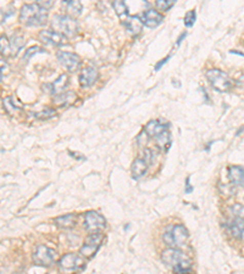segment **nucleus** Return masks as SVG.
<instances>
[{"label":"nucleus","instance_id":"nucleus-1","mask_svg":"<svg viewBox=\"0 0 244 274\" xmlns=\"http://www.w3.org/2000/svg\"><path fill=\"white\" fill-rule=\"evenodd\" d=\"M144 132L149 138L155 141L160 150L168 151L171 146V132H170V124L164 123L160 120L150 121L146 127Z\"/></svg>","mask_w":244,"mask_h":274},{"label":"nucleus","instance_id":"nucleus-2","mask_svg":"<svg viewBox=\"0 0 244 274\" xmlns=\"http://www.w3.org/2000/svg\"><path fill=\"white\" fill-rule=\"evenodd\" d=\"M161 260L166 266L170 267L175 273L192 272L191 259L176 247H170L161 254Z\"/></svg>","mask_w":244,"mask_h":274},{"label":"nucleus","instance_id":"nucleus-3","mask_svg":"<svg viewBox=\"0 0 244 274\" xmlns=\"http://www.w3.org/2000/svg\"><path fill=\"white\" fill-rule=\"evenodd\" d=\"M18 20L22 25L28 27H38L47 24L48 20V9L43 6L34 4H25L20 10V17Z\"/></svg>","mask_w":244,"mask_h":274},{"label":"nucleus","instance_id":"nucleus-4","mask_svg":"<svg viewBox=\"0 0 244 274\" xmlns=\"http://www.w3.org/2000/svg\"><path fill=\"white\" fill-rule=\"evenodd\" d=\"M51 25H53L54 31H56L57 33L63 34L66 38L76 37L79 32L78 22L71 16H67L65 14L54 16Z\"/></svg>","mask_w":244,"mask_h":274},{"label":"nucleus","instance_id":"nucleus-5","mask_svg":"<svg viewBox=\"0 0 244 274\" xmlns=\"http://www.w3.org/2000/svg\"><path fill=\"white\" fill-rule=\"evenodd\" d=\"M26 40L20 34H14L11 38L8 35H0V55L3 57H14L25 47Z\"/></svg>","mask_w":244,"mask_h":274},{"label":"nucleus","instance_id":"nucleus-6","mask_svg":"<svg viewBox=\"0 0 244 274\" xmlns=\"http://www.w3.org/2000/svg\"><path fill=\"white\" fill-rule=\"evenodd\" d=\"M207 78L210 83V86L216 90V92L225 93L232 89L233 80L226 72L219 69H211L207 71Z\"/></svg>","mask_w":244,"mask_h":274},{"label":"nucleus","instance_id":"nucleus-7","mask_svg":"<svg viewBox=\"0 0 244 274\" xmlns=\"http://www.w3.org/2000/svg\"><path fill=\"white\" fill-rule=\"evenodd\" d=\"M188 239H189V233L187 228L182 224L173 225L171 229L166 231V233L162 235L164 243L168 245V246L176 247V249L186 246Z\"/></svg>","mask_w":244,"mask_h":274},{"label":"nucleus","instance_id":"nucleus-8","mask_svg":"<svg viewBox=\"0 0 244 274\" xmlns=\"http://www.w3.org/2000/svg\"><path fill=\"white\" fill-rule=\"evenodd\" d=\"M233 219L230 222L229 230L236 239L244 241V206L236 204L232 206Z\"/></svg>","mask_w":244,"mask_h":274},{"label":"nucleus","instance_id":"nucleus-9","mask_svg":"<svg viewBox=\"0 0 244 274\" xmlns=\"http://www.w3.org/2000/svg\"><path fill=\"white\" fill-rule=\"evenodd\" d=\"M103 243V235L100 234V231L98 233H92L87 238L85 245L81 249V255L86 259H92L95 254L98 252V250L100 249Z\"/></svg>","mask_w":244,"mask_h":274},{"label":"nucleus","instance_id":"nucleus-10","mask_svg":"<svg viewBox=\"0 0 244 274\" xmlns=\"http://www.w3.org/2000/svg\"><path fill=\"white\" fill-rule=\"evenodd\" d=\"M153 153L149 149L144 150V157H138L133 161L132 168H131V173L134 179H139L146 175L148 168H149V162L152 160Z\"/></svg>","mask_w":244,"mask_h":274},{"label":"nucleus","instance_id":"nucleus-11","mask_svg":"<svg viewBox=\"0 0 244 274\" xmlns=\"http://www.w3.org/2000/svg\"><path fill=\"white\" fill-rule=\"evenodd\" d=\"M105 218L95 211H88L85 215V227L89 233H98L105 228Z\"/></svg>","mask_w":244,"mask_h":274},{"label":"nucleus","instance_id":"nucleus-12","mask_svg":"<svg viewBox=\"0 0 244 274\" xmlns=\"http://www.w3.org/2000/svg\"><path fill=\"white\" fill-rule=\"evenodd\" d=\"M59 266L64 270H73V272H79L85 269V261L82 257H79L76 254H66L59 260Z\"/></svg>","mask_w":244,"mask_h":274},{"label":"nucleus","instance_id":"nucleus-13","mask_svg":"<svg viewBox=\"0 0 244 274\" xmlns=\"http://www.w3.org/2000/svg\"><path fill=\"white\" fill-rule=\"evenodd\" d=\"M33 261L38 266L50 267L55 261V252L46 245H39L33 254Z\"/></svg>","mask_w":244,"mask_h":274},{"label":"nucleus","instance_id":"nucleus-14","mask_svg":"<svg viewBox=\"0 0 244 274\" xmlns=\"http://www.w3.org/2000/svg\"><path fill=\"white\" fill-rule=\"evenodd\" d=\"M60 65L64 66L69 72H75V71L81 66V59L78 55L73 53H67V51H59L56 55Z\"/></svg>","mask_w":244,"mask_h":274},{"label":"nucleus","instance_id":"nucleus-15","mask_svg":"<svg viewBox=\"0 0 244 274\" xmlns=\"http://www.w3.org/2000/svg\"><path fill=\"white\" fill-rule=\"evenodd\" d=\"M38 38L43 44L47 45H54V47H60V45L66 44V37L63 34L57 33L54 30H44L40 31L38 34Z\"/></svg>","mask_w":244,"mask_h":274},{"label":"nucleus","instance_id":"nucleus-16","mask_svg":"<svg viewBox=\"0 0 244 274\" xmlns=\"http://www.w3.org/2000/svg\"><path fill=\"white\" fill-rule=\"evenodd\" d=\"M69 86V76L67 75H61L56 80H54L53 83H48V85H43V92H46L47 94L50 95H57L61 93L65 92L66 87Z\"/></svg>","mask_w":244,"mask_h":274},{"label":"nucleus","instance_id":"nucleus-17","mask_svg":"<svg viewBox=\"0 0 244 274\" xmlns=\"http://www.w3.org/2000/svg\"><path fill=\"white\" fill-rule=\"evenodd\" d=\"M99 78V72L95 67L88 66L82 70L81 75H79V85L83 88H89V87L94 86Z\"/></svg>","mask_w":244,"mask_h":274},{"label":"nucleus","instance_id":"nucleus-18","mask_svg":"<svg viewBox=\"0 0 244 274\" xmlns=\"http://www.w3.org/2000/svg\"><path fill=\"white\" fill-rule=\"evenodd\" d=\"M139 18H140V22H142L144 26H147L148 28L158 27V26L161 24L164 20L162 15L160 14L159 11L153 10V9H149V10L144 11L143 14L139 16Z\"/></svg>","mask_w":244,"mask_h":274},{"label":"nucleus","instance_id":"nucleus-19","mask_svg":"<svg viewBox=\"0 0 244 274\" xmlns=\"http://www.w3.org/2000/svg\"><path fill=\"white\" fill-rule=\"evenodd\" d=\"M61 9L64 14L71 17H76L82 14L83 5L81 0H63L61 2Z\"/></svg>","mask_w":244,"mask_h":274},{"label":"nucleus","instance_id":"nucleus-20","mask_svg":"<svg viewBox=\"0 0 244 274\" xmlns=\"http://www.w3.org/2000/svg\"><path fill=\"white\" fill-rule=\"evenodd\" d=\"M121 22L122 25L126 27V30H128L130 33H132L133 35H137L139 34L140 32H142V27H143V24L140 22V18L138 17V16H125L124 18H121Z\"/></svg>","mask_w":244,"mask_h":274},{"label":"nucleus","instance_id":"nucleus-21","mask_svg":"<svg viewBox=\"0 0 244 274\" xmlns=\"http://www.w3.org/2000/svg\"><path fill=\"white\" fill-rule=\"evenodd\" d=\"M77 95L73 92H64L61 94L54 95L53 102L59 108H66V106L72 105L76 101Z\"/></svg>","mask_w":244,"mask_h":274},{"label":"nucleus","instance_id":"nucleus-22","mask_svg":"<svg viewBox=\"0 0 244 274\" xmlns=\"http://www.w3.org/2000/svg\"><path fill=\"white\" fill-rule=\"evenodd\" d=\"M229 179L234 185L244 186V168L240 166L229 167Z\"/></svg>","mask_w":244,"mask_h":274},{"label":"nucleus","instance_id":"nucleus-23","mask_svg":"<svg viewBox=\"0 0 244 274\" xmlns=\"http://www.w3.org/2000/svg\"><path fill=\"white\" fill-rule=\"evenodd\" d=\"M55 223L57 227L64 228V229H70V228H73L76 225V216L72 214L61 216V217H57L55 219Z\"/></svg>","mask_w":244,"mask_h":274},{"label":"nucleus","instance_id":"nucleus-24","mask_svg":"<svg viewBox=\"0 0 244 274\" xmlns=\"http://www.w3.org/2000/svg\"><path fill=\"white\" fill-rule=\"evenodd\" d=\"M112 8L120 18H124L128 15L126 0H112Z\"/></svg>","mask_w":244,"mask_h":274},{"label":"nucleus","instance_id":"nucleus-25","mask_svg":"<svg viewBox=\"0 0 244 274\" xmlns=\"http://www.w3.org/2000/svg\"><path fill=\"white\" fill-rule=\"evenodd\" d=\"M3 102H4L5 111L8 112L9 115H16L17 112L21 111V108H18V106L15 104L14 99H12L11 96H8V98H5L4 100H3Z\"/></svg>","mask_w":244,"mask_h":274},{"label":"nucleus","instance_id":"nucleus-26","mask_svg":"<svg viewBox=\"0 0 244 274\" xmlns=\"http://www.w3.org/2000/svg\"><path fill=\"white\" fill-rule=\"evenodd\" d=\"M34 116H36V118H38V120H49V118H53L54 116H56V111L53 108H46L44 110H42L40 112H37Z\"/></svg>","mask_w":244,"mask_h":274},{"label":"nucleus","instance_id":"nucleus-27","mask_svg":"<svg viewBox=\"0 0 244 274\" xmlns=\"http://www.w3.org/2000/svg\"><path fill=\"white\" fill-rule=\"evenodd\" d=\"M176 0H156V9L160 11H169L175 5Z\"/></svg>","mask_w":244,"mask_h":274},{"label":"nucleus","instance_id":"nucleus-28","mask_svg":"<svg viewBox=\"0 0 244 274\" xmlns=\"http://www.w3.org/2000/svg\"><path fill=\"white\" fill-rule=\"evenodd\" d=\"M39 53H46V50L42 49V48H39V47H32V48H30V49H27L24 55V62H27V61L30 60L31 57L33 56V55L39 54Z\"/></svg>","mask_w":244,"mask_h":274},{"label":"nucleus","instance_id":"nucleus-29","mask_svg":"<svg viewBox=\"0 0 244 274\" xmlns=\"http://www.w3.org/2000/svg\"><path fill=\"white\" fill-rule=\"evenodd\" d=\"M195 20H197V12H195V10L188 11L187 14H186V16H185L186 27H192V26L194 25Z\"/></svg>","mask_w":244,"mask_h":274},{"label":"nucleus","instance_id":"nucleus-30","mask_svg":"<svg viewBox=\"0 0 244 274\" xmlns=\"http://www.w3.org/2000/svg\"><path fill=\"white\" fill-rule=\"evenodd\" d=\"M14 14H15V9L11 8V6L9 9H6V10H4V9H0V25L4 24V22Z\"/></svg>","mask_w":244,"mask_h":274},{"label":"nucleus","instance_id":"nucleus-31","mask_svg":"<svg viewBox=\"0 0 244 274\" xmlns=\"http://www.w3.org/2000/svg\"><path fill=\"white\" fill-rule=\"evenodd\" d=\"M34 3L46 9H50L54 5V3H55V0H34Z\"/></svg>","mask_w":244,"mask_h":274},{"label":"nucleus","instance_id":"nucleus-32","mask_svg":"<svg viewBox=\"0 0 244 274\" xmlns=\"http://www.w3.org/2000/svg\"><path fill=\"white\" fill-rule=\"evenodd\" d=\"M6 72H9V65L4 60H0V82H2L3 77H4Z\"/></svg>","mask_w":244,"mask_h":274},{"label":"nucleus","instance_id":"nucleus-33","mask_svg":"<svg viewBox=\"0 0 244 274\" xmlns=\"http://www.w3.org/2000/svg\"><path fill=\"white\" fill-rule=\"evenodd\" d=\"M169 59H170V56L165 57V59H164L162 61H159V62L156 64V66H155V71H159V70H160V67H162L164 65H165V64L169 61Z\"/></svg>","mask_w":244,"mask_h":274},{"label":"nucleus","instance_id":"nucleus-34","mask_svg":"<svg viewBox=\"0 0 244 274\" xmlns=\"http://www.w3.org/2000/svg\"><path fill=\"white\" fill-rule=\"evenodd\" d=\"M186 37H187V32H183L182 35H179V38H178V40H177V43H176V45H177V47H178V45L182 43V40L185 39Z\"/></svg>","mask_w":244,"mask_h":274},{"label":"nucleus","instance_id":"nucleus-35","mask_svg":"<svg viewBox=\"0 0 244 274\" xmlns=\"http://www.w3.org/2000/svg\"><path fill=\"white\" fill-rule=\"evenodd\" d=\"M192 190H193V188H192V186L189 185V178H187V179H186V193L188 194V193H191Z\"/></svg>","mask_w":244,"mask_h":274},{"label":"nucleus","instance_id":"nucleus-36","mask_svg":"<svg viewBox=\"0 0 244 274\" xmlns=\"http://www.w3.org/2000/svg\"><path fill=\"white\" fill-rule=\"evenodd\" d=\"M232 54H237V55H240V56H244L243 53H239V51H231Z\"/></svg>","mask_w":244,"mask_h":274}]
</instances>
